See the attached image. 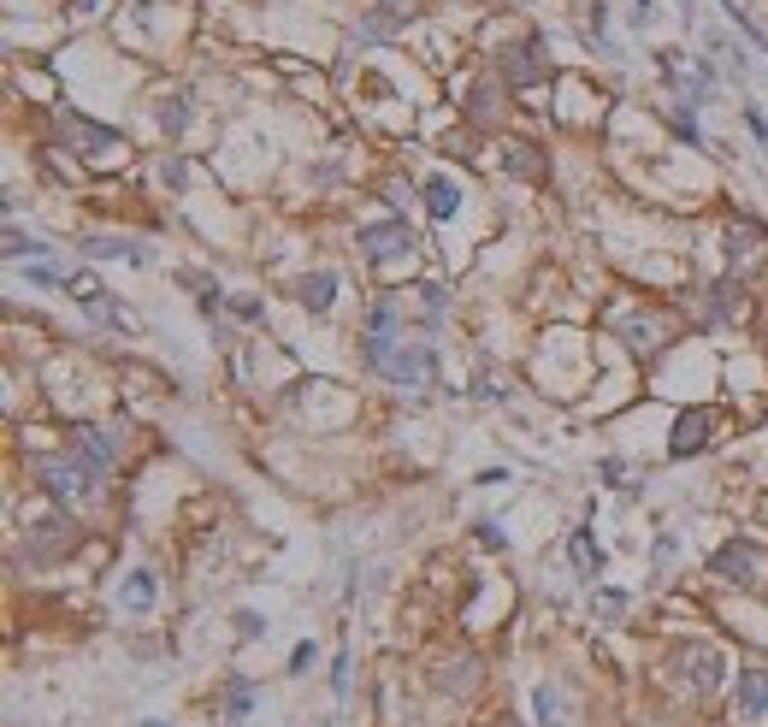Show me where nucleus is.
Masks as SVG:
<instances>
[{
	"label": "nucleus",
	"mask_w": 768,
	"mask_h": 727,
	"mask_svg": "<svg viewBox=\"0 0 768 727\" xmlns=\"http://www.w3.org/2000/svg\"><path fill=\"white\" fill-rule=\"evenodd\" d=\"M727 261L739 266V272H751V266L768 261V231L757 219H733V225H727Z\"/></svg>",
	"instance_id": "obj_7"
},
{
	"label": "nucleus",
	"mask_w": 768,
	"mask_h": 727,
	"mask_svg": "<svg viewBox=\"0 0 768 727\" xmlns=\"http://www.w3.org/2000/svg\"><path fill=\"white\" fill-rule=\"evenodd\" d=\"M142 727H160V722H142Z\"/></svg>",
	"instance_id": "obj_29"
},
{
	"label": "nucleus",
	"mask_w": 768,
	"mask_h": 727,
	"mask_svg": "<svg viewBox=\"0 0 768 727\" xmlns=\"http://www.w3.org/2000/svg\"><path fill=\"white\" fill-rule=\"evenodd\" d=\"M160 125H166V131L178 136V131H184V125H190V107H184V101H178V107L166 101V107H160Z\"/></svg>",
	"instance_id": "obj_22"
},
{
	"label": "nucleus",
	"mask_w": 768,
	"mask_h": 727,
	"mask_svg": "<svg viewBox=\"0 0 768 727\" xmlns=\"http://www.w3.org/2000/svg\"><path fill=\"white\" fill-rule=\"evenodd\" d=\"M42 485H48V497H60V503H89V497H95V479H89L83 462H42Z\"/></svg>",
	"instance_id": "obj_6"
},
{
	"label": "nucleus",
	"mask_w": 768,
	"mask_h": 727,
	"mask_svg": "<svg viewBox=\"0 0 768 727\" xmlns=\"http://www.w3.org/2000/svg\"><path fill=\"white\" fill-rule=\"evenodd\" d=\"M154 592H160V586H154V574H130L125 580V609H148V603H154Z\"/></svg>",
	"instance_id": "obj_15"
},
{
	"label": "nucleus",
	"mask_w": 768,
	"mask_h": 727,
	"mask_svg": "<svg viewBox=\"0 0 768 727\" xmlns=\"http://www.w3.org/2000/svg\"><path fill=\"white\" fill-rule=\"evenodd\" d=\"M308 662H314V645H296V657H290V674H302Z\"/></svg>",
	"instance_id": "obj_27"
},
{
	"label": "nucleus",
	"mask_w": 768,
	"mask_h": 727,
	"mask_svg": "<svg viewBox=\"0 0 768 727\" xmlns=\"http://www.w3.org/2000/svg\"><path fill=\"white\" fill-rule=\"evenodd\" d=\"M763 515H768V503H763Z\"/></svg>",
	"instance_id": "obj_30"
},
{
	"label": "nucleus",
	"mask_w": 768,
	"mask_h": 727,
	"mask_svg": "<svg viewBox=\"0 0 768 727\" xmlns=\"http://www.w3.org/2000/svg\"><path fill=\"white\" fill-rule=\"evenodd\" d=\"M455 207H461V190L449 178H426V213L432 219H455Z\"/></svg>",
	"instance_id": "obj_13"
},
{
	"label": "nucleus",
	"mask_w": 768,
	"mask_h": 727,
	"mask_svg": "<svg viewBox=\"0 0 768 727\" xmlns=\"http://www.w3.org/2000/svg\"><path fill=\"white\" fill-rule=\"evenodd\" d=\"M6 255H12V261H24V255H42V243H36V237H24L18 225H6Z\"/></svg>",
	"instance_id": "obj_21"
},
{
	"label": "nucleus",
	"mask_w": 768,
	"mask_h": 727,
	"mask_svg": "<svg viewBox=\"0 0 768 727\" xmlns=\"http://www.w3.org/2000/svg\"><path fill=\"white\" fill-rule=\"evenodd\" d=\"M249 710H255V692H249V680H231V698H225V722H249Z\"/></svg>",
	"instance_id": "obj_17"
},
{
	"label": "nucleus",
	"mask_w": 768,
	"mask_h": 727,
	"mask_svg": "<svg viewBox=\"0 0 768 727\" xmlns=\"http://www.w3.org/2000/svg\"><path fill=\"white\" fill-rule=\"evenodd\" d=\"M621 331H627V343H633V349H644V355L662 343V337H656V320H627Z\"/></svg>",
	"instance_id": "obj_20"
},
{
	"label": "nucleus",
	"mask_w": 768,
	"mask_h": 727,
	"mask_svg": "<svg viewBox=\"0 0 768 727\" xmlns=\"http://www.w3.org/2000/svg\"><path fill=\"white\" fill-rule=\"evenodd\" d=\"M538 54V42H520V48H503V60H497V71H503V83H544L550 77V66L544 60H532Z\"/></svg>",
	"instance_id": "obj_9"
},
{
	"label": "nucleus",
	"mask_w": 768,
	"mask_h": 727,
	"mask_svg": "<svg viewBox=\"0 0 768 727\" xmlns=\"http://www.w3.org/2000/svg\"><path fill=\"white\" fill-rule=\"evenodd\" d=\"M715 426H721V408H692V414H680V420H674V438H668V456L686 462V456L709 450V444H715Z\"/></svg>",
	"instance_id": "obj_5"
},
{
	"label": "nucleus",
	"mask_w": 768,
	"mask_h": 727,
	"mask_svg": "<svg viewBox=\"0 0 768 727\" xmlns=\"http://www.w3.org/2000/svg\"><path fill=\"white\" fill-rule=\"evenodd\" d=\"M503 727H514V722H503Z\"/></svg>",
	"instance_id": "obj_31"
},
{
	"label": "nucleus",
	"mask_w": 768,
	"mask_h": 727,
	"mask_svg": "<svg viewBox=\"0 0 768 727\" xmlns=\"http://www.w3.org/2000/svg\"><path fill=\"white\" fill-rule=\"evenodd\" d=\"M709 574L721 580V586H739V592H757L768 574V556L757 544H721L715 556H709Z\"/></svg>",
	"instance_id": "obj_2"
},
{
	"label": "nucleus",
	"mask_w": 768,
	"mask_h": 727,
	"mask_svg": "<svg viewBox=\"0 0 768 727\" xmlns=\"http://www.w3.org/2000/svg\"><path fill=\"white\" fill-rule=\"evenodd\" d=\"M680 674H686L692 692H715L721 686V657L709 645H692V651H680Z\"/></svg>",
	"instance_id": "obj_10"
},
{
	"label": "nucleus",
	"mask_w": 768,
	"mask_h": 727,
	"mask_svg": "<svg viewBox=\"0 0 768 727\" xmlns=\"http://www.w3.org/2000/svg\"><path fill=\"white\" fill-rule=\"evenodd\" d=\"M733 716L739 722H763L768 716V674L757 662H745L739 668V686H733Z\"/></svg>",
	"instance_id": "obj_8"
},
{
	"label": "nucleus",
	"mask_w": 768,
	"mask_h": 727,
	"mask_svg": "<svg viewBox=\"0 0 768 727\" xmlns=\"http://www.w3.org/2000/svg\"><path fill=\"white\" fill-rule=\"evenodd\" d=\"M60 136L77 148V154H83V160H89V166H113V160H119V148H125V142H119V131L89 125L83 113H60Z\"/></svg>",
	"instance_id": "obj_4"
},
{
	"label": "nucleus",
	"mask_w": 768,
	"mask_h": 727,
	"mask_svg": "<svg viewBox=\"0 0 768 727\" xmlns=\"http://www.w3.org/2000/svg\"><path fill=\"white\" fill-rule=\"evenodd\" d=\"M568 550H574L579 574H603V550L591 544V532H574V544H568Z\"/></svg>",
	"instance_id": "obj_16"
},
{
	"label": "nucleus",
	"mask_w": 768,
	"mask_h": 727,
	"mask_svg": "<svg viewBox=\"0 0 768 727\" xmlns=\"http://www.w3.org/2000/svg\"><path fill=\"white\" fill-rule=\"evenodd\" d=\"M503 166H509L514 178H538V160L526 154V142H509V148H503Z\"/></svg>",
	"instance_id": "obj_19"
},
{
	"label": "nucleus",
	"mask_w": 768,
	"mask_h": 727,
	"mask_svg": "<svg viewBox=\"0 0 768 727\" xmlns=\"http://www.w3.org/2000/svg\"><path fill=\"white\" fill-rule=\"evenodd\" d=\"M361 355H367V367H379L384 379L402 385V391L438 385V355H432L426 337H408V331H396V326H367Z\"/></svg>",
	"instance_id": "obj_1"
},
{
	"label": "nucleus",
	"mask_w": 768,
	"mask_h": 727,
	"mask_svg": "<svg viewBox=\"0 0 768 727\" xmlns=\"http://www.w3.org/2000/svg\"><path fill=\"white\" fill-rule=\"evenodd\" d=\"M479 538H485V544H491V550H503V544H509V538H503V532L491 527V521H479Z\"/></svg>",
	"instance_id": "obj_26"
},
{
	"label": "nucleus",
	"mask_w": 768,
	"mask_h": 727,
	"mask_svg": "<svg viewBox=\"0 0 768 727\" xmlns=\"http://www.w3.org/2000/svg\"><path fill=\"white\" fill-rule=\"evenodd\" d=\"M532 710H538L544 727H568V698L556 686H532Z\"/></svg>",
	"instance_id": "obj_12"
},
{
	"label": "nucleus",
	"mask_w": 768,
	"mask_h": 727,
	"mask_svg": "<svg viewBox=\"0 0 768 727\" xmlns=\"http://www.w3.org/2000/svg\"><path fill=\"white\" fill-rule=\"evenodd\" d=\"M414 225L408 219H379V225H361V255L373 266H396V261H408L414 255Z\"/></svg>",
	"instance_id": "obj_3"
},
{
	"label": "nucleus",
	"mask_w": 768,
	"mask_h": 727,
	"mask_svg": "<svg viewBox=\"0 0 768 727\" xmlns=\"http://www.w3.org/2000/svg\"><path fill=\"white\" fill-rule=\"evenodd\" d=\"M296 296H302V308H314V314H325V308L337 302V278H331V272H308Z\"/></svg>",
	"instance_id": "obj_11"
},
{
	"label": "nucleus",
	"mask_w": 768,
	"mask_h": 727,
	"mask_svg": "<svg viewBox=\"0 0 768 727\" xmlns=\"http://www.w3.org/2000/svg\"><path fill=\"white\" fill-rule=\"evenodd\" d=\"M331 692H337V698L349 692V657H337V668H331Z\"/></svg>",
	"instance_id": "obj_25"
},
{
	"label": "nucleus",
	"mask_w": 768,
	"mask_h": 727,
	"mask_svg": "<svg viewBox=\"0 0 768 727\" xmlns=\"http://www.w3.org/2000/svg\"><path fill=\"white\" fill-rule=\"evenodd\" d=\"M77 444H83V456H89L95 467H113V444H107L95 426H83V432H77Z\"/></svg>",
	"instance_id": "obj_18"
},
{
	"label": "nucleus",
	"mask_w": 768,
	"mask_h": 727,
	"mask_svg": "<svg viewBox=\"0 0 768 727\" xmlns=\"http://www.w3.org/2000/svg\"><path fill=\"white\" fill-rule=\"evenodd\" d=\"M83 255H95V261H148L136 243H119V237H83Z\"/></svg>",
	"instance_id": "obj_14"
},
{
	"label": "nucleus",
	"mask_w": 768,
	"mask_h": 727,
	"mask_svg": "<svg viewBox=\"0 0 768 727\" xmlns=\"http://www.w3.org/2000/svg\"><path fill=\"white\" fill-rule=\"evenodd\" d=\"M77 12H95V0H77Z\"/></svg>",
	"instance_id": "obj_28"
},
{
	"label": "nucleus",
	"mask_w": 768,
	"mask_h": 727,
	"mask_svg": "<svg viewBox=\"0 0 768 727\" xmlns=\"http://www.w3.org/2000/svg\"><path fill=\"white\" fill-rule=\"evenodd\" d=\"M237 633H243V639H260V633H266V621H260L255 609H237Z\"/></svg>",
	"instance_id": "obj_24"
},
{
	"label": "nucleus",
	"mask_w": 768,
	"mask_h": 727,
	"mask_svg": "<svg viewBox=\"0 0 768 727\" xmlns=\"http://www.w3.org/2000/svg\"><path fill=\"white\" fill-rule=\"evenodd\" d=\"M674 131L686 136L692 148H704V131H698V119H692V113H674Z\"/></svg>",
	"instance_id": "obj_23"
}]
</instances>
